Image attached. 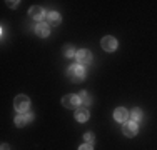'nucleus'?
Here are the masks:
<instances>
[{
	"mask_svg": "<svg viewBox=\"0 0 157 150\" xmlns=\"http://www.w3.org/2000/svg\"><path fill=\"white\" fill-rule=\"evenodd\" d=\"M67 75H69V78L74 82V84H78V82L84 78V67L82 65H70L69 70H67Z\"/></svg>",
	"mask_w": 157,
	"mask_h": 150,
	"instance_id": "1",
	"label": "nucleus"
},
{
	"mask_svg": "<svg viewBox=\"0 0 157 150\" xmlns=\"http://www.w3.org/2000/svg\"><path fill=\"white\" fill-rule=\"evenodd\" d=\"M29 105H30V100H29V97L25 95H18L15 97V102H13V107H15V110L18 112H25L29 108Z\"/></svg>",
	"mask_w": 157,
	"mask_h": 150,
	"instance_id": "2",
	"label": "nucleus"
},
{
	"mask_svg": "<svg viewBox=\"0 0 157 150\" xmlns=\"http://www.w3.org/2000/svg\"><path fill=\"white\" fill-rule=\"evenodd\" d=\"M78 102H80L78 95H74V93H70V95H67V97H63V99H62L63 107H67V108H77Z\"/></svg>",
	"mask_w": 157,
	"mask_h": 150,
	"instance_id": "3",
	"label": "nucleus"
},
{
	"mask_svg": "<svg viewBox=\"0 0 157 150\" xmlns=\"http://www.w3.org/2000/svg\"><path fill=\"white\" fill-rule=\"evenodd\" d=\"M90 60H92V54H90V50H78L77 52V62H78V65H87V63H90Z\"/></svg>",
	"mask_w": 157,
	"mask_h": 150,
	"instance_id": "4",
	"label": "nucleus"
},
{
	"mask_svg": "<svg viewBox=\"0 0 157 150\" xmlns=\"http://www.w3.org/2000/svg\"><path fill=\"white\" fill-rule=\"evenodd\" d=\"M102 47H104V50H107V52H114L115 48H117V40L114 39V37H110V35H107V37H104L102 39Z\"/></svg>",
	"mask_w": 157,
	"mask_h": 150,
	"instance_id": "5",
	"label": "nucleus"
},
{
	"mask_svg": "<svg viewBox=\"0 0 157 150\" xmlns=\"http://www.w3.org/2000/svg\"><path fill=\"white\" fill-rule=\"evenodd\" d=\"M125 137H134L137 133V123L136 122H127L124 123V129H122Z\"/></svg>",
	"mask_w": 157,
	"mask_h": 150,
	"instance_id": "6",
	"label": "nucleus"
},
{
	"mask_svg": "<svg viewBox=\"0 0 157 150\" xmlns=\"http://www.w3.org/2000/svg\"><path fill=\"white\" fill-rule=\"evenodd\" d=\"M32 118H33L32 114H18L15 117V123H17V127H24V125H27Z\"/></svg>",
	"mask_w": 157,
	"mask_h": 150,
	"instance_id": "7",
	"label": "nucleus"
},
{
	"mask_svg": "<svg viewBox=\"0 0 157 150\" xmlns=\"http://www.w3.org/2000/svg\"><path fill=\"white\" fill-rule=\"evenodd\" d=\"M127 117H129V112H127L125 108H122V107L115 108V112H114V118L117 120V122H125Z\"/></svg>",
	"mask_w": 157,
	"mask_h": 150,
	"instance_id": "8",
	"label": "nucleus"
},
{
	"mask_svg": "<svg viewBox=\"0 0 157 150\" xmlns=\"http://www.w3.org/2000/svg\"><path fill=\"white\" fill-rule=\"evenodd\" d=\"M29 13H30V17L35 18V20H42L44 18V9L42 7H32V9L29 10Z\"/></svg>",
	"mask_w": 157,
	"mask_h": 150,
	"instance_id": "9",
	"label": "nucleus"
},
{
	"mask_svg": "<svg viewBox=\"0 0 157 150\" xmlns=\"http://www.w3.org/2000/svg\"><path fill=\"white\" fill-rule=\"evenodd\" d=\"M75 118L78 120V122H85V120L89 118V110H87V108H84V107L77 108V110H75Z\"/></svg>",
	"mask_w": 157,
	"mask_h": 150,
	"instance_id": "10",
	"label": "nucleus"
},
{
	"mask_svg": "<svg viewBox=\"0 0 157 150\" xmlns=\"http://www.w3.org/2000/svg\"><path fill=\"white\" fill-rule=\"evenodd\" d=\"M35 32H37L39 37H47L48 33H50V27H48L47 24H39L37 28H35Z\"/></svg>",
	"mask_w": 157,
	"mask_h": 150,
	"instance_id": "11",
	"label": "nucleus"
},
{
	"mask_svg": "<svg viewBox=\"0 0 157 150\" xmlns=\"http://www.w3.org/2000/svg\"><path fill=\"white\" fill-rule=\"evenodd\" d=\"M47 22H48V25H59L60 24V15H59L57 12H48Z\"/></svg>",
	"mask_w": 157,
	"mask_h": 150,
	"instance_id": "12",
	"label": "nucleus"
},
{
	"mask_svg": "<svg viewBox=\"0 0 157 150\" xmlns=\"http://www.w3.org/2000/svg\"><path fill=\"white\" fill-rule=\"evenodd\" d=\"M63 57H67V58H74V57H75V48H74L72 45H67V47L63 48Z\"/></svg>",
	"mask_w": 157,
	"mask_h": 150,
	"instance_id": "13",
	"label": "nucleus"
},
{
	"mask_svg": "<svg viewBox=\"0 0 157 150\" xmlns=\"http://www.w3.org/2000/svg\"><path fill=\"white\" fill-rule=\"evenodd\" d=\"M130 115H132V120H134V122H139V120L142 118V112L139 110V108H134Z\"/></svg>",
	"mask_w": 157,
	"mask_h": 150,
	"instance_id": "14",
	"label": "nucleus"
},
{
	"mask_svg": "<svg viewBox=\"0 0 157 150\" xmlns=\"http://www.w3.org/2000/svg\"><path fill=\"white\" fill-rule=\"evenodd\" d=\"M78 99H80V102H84L85 105H89V103H90V97H89V93H87V92H80Z\"/></svg>",
	"mask_w": 157,
	"mask_h": 150,
	"instance_id": "15",
	"label": "nucleus"
},
{
	"mask_svg": "<svg viewBox=\"0 0 157 150\" xmlns=\"http://www.w3.org/2000/svg\"><path fill=\"white\" fill-rule=\"evenodd\" d=\"M84 138H85V142H87V144H90L92 145V142H94V133H92V132H87V133H85L84 135Z\"/></svg>",
	"mask_w": 157,
	"mask_h": 150,
	"instance_id": "16",
	"label": "nucleus"
},
{
	"mask_svg": "<svg viewBox=\"0 0 157 150\" xmlns=\"http://www.w3.org/2000/svg\"><path fill=\"white\" fill-rule=\"evenodd\" d=\"M78 150H92V145H90V144H87V145H82V147L78 148Z\"/></svg>",
	"mask_w": 157,
	"mask_h": 150,
	"instance_id": "17",
	"label": "nucleus"
},
{
	"mask_svg": "<svg viewBox=\"0 0 157 150\" xmlns=\"http://www.w3.org/2000/svg\"><path fill=\"white\" fill-rule=\"evenodd\" d=\"M17 3H18V2H9V5H10V7H17Z\"/></svg>",
	"mask_w": 157,
	"mask_h": 150,
	"instance_id": "18",
	"label": "nucleus"
},
{
	"mask_svg": "<svg viewBox=\"0 0 157 150\" xmlns=\"http://www.w3.org/2000/svg\"><path fill=\"white\" fill-rule=\"evenodd\" d=\"M2 150H7V145H5V144L2 145Z\"/></svg>",
	"mask_w": 157,
	"mask_h": 150,
	"instance_id": "19",
	"label": "nucleus"
}]
</instances>
